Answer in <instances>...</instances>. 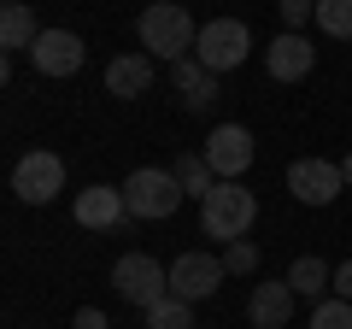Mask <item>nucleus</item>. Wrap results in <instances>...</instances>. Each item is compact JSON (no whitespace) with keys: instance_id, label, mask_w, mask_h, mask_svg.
I'll return each mask as SVG.
<instances>
[{"instance_id":"obj_1","label":"nucleus","mask_w":352,"mask_h":329,"mask_svg":"<svg viewBox=\"0 0 352 329\" xmlns=\"http://www.w3.org/2000/svg\"><path fill=\"white\" fill-rule=\"evenodd\" d=\"M141 47L153 53V59H188L194 53V41H200V24L188 18V6L182 0H153L147 12H141Z\"/></svg>"},{"instance_id":"obj_2","label":"nucleus","mask_w":352,"mask_h":329,"mask_svg":"<svg viewBox=\"0 0 352 329\" xmlns=\"http://www.w3.org/2000/svg\"><path fill=\"white\" fill-rule=\"evenodd\" d=\"M252 217H258V194L241 189V182H217V189L200 200V229H206L212 241H223V247L247 235Z\"/></svg>"},{"instance_id":"obj_3","label":"nucleus","mask_w":352,"mask_h":329,"mask_svg":"<svg viewBox=\"0 0 352 329\" xmlns=\"http://www.w3.org/2000/svg\"><path fill=\"white\" fill-rule=\"evenodd\" d=\"M124 200H129V217H147V224H159V217H170L176 206L188 200V194H182L176 171H164V164H141V171H129Z\"/></svg>"},{"instance_id":"obj_4","label":"nucleus","mask_w":352,"mask_h":329,"mask_svg":"<svg viewBox=\"0 0 352 329\" xmlns=\"http://www.w3.org/2000/svg\"><path fill=\"white\" fill-rule=\"evenodd\" d=\"M247 53H252V30L241 24V18H212V24H200L194 59H200L212 76H223V71H235V65H247Z\"/></svg>"},{"instance_id":"obj_5","label":"nucleus","mask_w":352,"mask_h":329,"mask_svg":"<svg viewBox=\"0 0 352 329\" xmlns=\"http://www.w3.org/2000/svg\"><path fill=\"white\" fill-rule=\"evenodd\" d=\"M112 288L124 294L135 312H147V306H159L164 294H170V270H164L159 259H147V253H124L112 265Z\"/></svg>"},{"instance_id":"obj_6","label":"nucleus","mask_w":352,"mask_h":329,"mask_svg":"<svg viewBox=\"0 0 352 329\" xmlns=\"http://www.w3.org/2000/svg\"><path fill=\"white\" fill-rule=\"evenodd\" d=\"M59 189H65V159L59 153H24L12 164V194L24 206H53Z\"/></svg>"},{"instance_id":"obj_7","label":"nucleus","mask_w":352,"mask_h":329,"mask_svg":"<svg viewBox=\"0 0 352 329\" xmlns=\"http://www.w3.org/2000/svg\"><path fill=\"white\" fill-rule=\"evenodd\" d=\"M200 153H206V164L217 171V182H241L252 171V153H258V147H252V129L247 124H217L212 136H206Z\"/></svg>"},{"instance_id":"obj_8","label":"nucleus","mask_w":352,"mask_h":329,"mask_svg":"<svg viewBox=\"0 0 352 329\" xmlns=\"http://www.w3.org/2000/svg\"><path fill=\"white\" fill-rule=\"evenodd\" d=\"M340 189H346V177H340V164H329V159H294L288 164V194L300 206H335Z\"/></svg>"},{"instance_id":"obj_9","label":"nucleus","mask_w":352,"mask_h":329,"mask_svg":"<svg viewBox=\"0 0 352 329\" xmlns=\"http://www.w3.org/2000/svg\"><path fill=\"white\" fill-rule=\"evenodd\" d=\"M223 259H212V253H176V265H170V294L176 300H206V294H217L223 288Z\"/></svg>"},{"instance_id":"obj_10","label":"nucleus","mask_w":352,"mask_h":329,"mask_svg":"<svg viewBox=\"0 0 352 329\" xmlns=\"http://www.w3.org/2000/svg\"><path fill=\"white\" fill-rule=\"evenodd\" d=\"M311 65H317V41L305 36V30H282V36L270 41V53H264L270 83H300V76H311Z\"/></svg>"},{"instance_id":"obj_11","label":"nucleus","mask_w":352,"mask_h":329,"mask_svg":"<svg viewBox=\"0 0 352 329\" xmlns=\"http://www.w3.org/2000/svg\"><path fill=\"white\" fill-rule=\"evenodd\" d=\"M30 59H36L41 76H76V71H82V59H88V47H82L76 30H41L36 47H30Z\"/></svg>"},{"instance_id":"obj_12","label":"nucleus","mask_w":352,"mask_h":329,"mask_svg":"<svg viewBox=\"0 0 352 329\" xmlns=\"http://www.w3.org/2000/svg\"><path fill=\"white\" fill-rule=\"evenodd\" d=\"M76 224H82V229H124L129 224L124 189H112V182H88V189L76 194Z\"/></svg>"},{"instance_id":"obj_13","label":"nucleus","mask_w":352,"mask_h":329,"mask_svg":"<svg viewBox=\"0 0 352 329\" xmlns=\"http://www.w3.org/2000/svg\"><path fill=\"white\" fill-rule=\"evenodd\" d=\"M294 300L300 294L288 288V282H252V294H247V323L252 329H282L294 317Z\"/></svg>"},{"instance_id":"obj_14","label":"nucleus","mask_w":352,"mask_h":329,"mask_svg":"<svg viewBox=\"0 0 352 329\" xmlns=\"http://www.w3.org/2000/svg\"><path fill=\"white\" fill-rule=\"evenodd\" d=\"M153 89V53H118L112 65H106V94H118V100H135V94Z\"/></svg>"},{"instance_id":"obj_15","label":"nucleus","mask_w":352,"mask_h":329,"mask_svg":"<svg viewBox=\"0 0 352 329\" xmlns=\"http://www.w3.org/2000/svg\"><path fill=\"white\" fill-rule=\"evenodd\" d=\"M170 83H176V94H182V106H188V112H206V106L217 100V76L206 71V65L194 59V53L170 65Z\"/></svg>"},{"instance_id":"obj_16","label":"nucleus","mask_w":352,"mask_h":329,"mask_svg":"<svg viewBox=\"0 0 352 329\" xmlns=\"http://www.w3.org/2000/svg\"><path fill=\"white\" fill-rule=\"evenodd\" d=\"M282 282H288L294 294H305V300L317 306V300H329V288H335V265H323L317 253H300V259L288 265V277H282Z\"/></svg>"},{"instance_id":"obj_17","label":"nucleus","mask_w":352,"mask_h":329,"mask_svg":"<svg viewBox=\"0 0 352 329\" xmlns=\"http://www.w3.org/2000/svg\"><path fill=\"white\" fill-rule=\"evenodd\" d=\"M36 12H30L24 0H6V12H0V41H6V53H30L36 47Z\"/></svg>"},{"instance_id":"obj_18","label":"nucleus","mask_w":352,"mask_h":329,"mask_svg":"<svg viewBox=\"0 0 352 329\" xmlns=\"http://www.w3.org/2000/svg\"><path fill=\"white\" fill-rule=\"evenodd\" d=\"M176 182H182V194H194V200H206V194L217 189V171L206 164V153H176Z\"/></svg>"},{"instance_id":"obj_19","label":"nucleus","mask_w":352,"mask_h":329,"mask_svg":"<svg viewBox=\"0 0 352 329\" xmlns=\"http://www.w3.org/2000/svg\"><path fill=\"white\" fill-rule=\"evenodd\" d=\"M141 323H147V329H194V306L176 300V294H164L159 306H147V312H141Z\"/></svg>"},{"instance_id":"obj_20","label":"nucleus","mask_w":352,"mask_h":329,"mask_svg":"<svg viewBox=\"0 0 352 329\" xmlns=\"http://www.w3.org/2000/svg\"><path fill=\"white\" fill-rule=\"evenodd\" d=\"M317 30L335 41H352V0H317Z\"/></svg>"},{"instance_id":"obj_21","label":"nucleus","mask_w":352,"mask_h":329,"mask_svg":"<svg viewBox=\"0 0 352 329\" xmlns=\"http://www.w3.org/2000/svg\"><path fill=\"white\" fill-rule=\"evenodd\" d=\"M311 329H352V300L329 294V300L311 306Z\"/></svg>"},{"instance_id":"obj_22","label":"nucleus","mask_w":352,"mask_h":329,"mask_svg":"<svg viewBox=\"0 0 352 329\" xmlns=\"http://www.w3.org/2000/svg\"><path fill=\"white\" fill-rule=\"evenodd\" d=\"M223 270H229V277H252V270H258V247H252L247 235L229 241V247H223Z\"/></svg>"},{"instance_id":"obj_23","label":"nucleus","mask_w":352,"mask_h":329,"mask_svg":"<svg viewBox=\"0 0 352 329\" xmlns=\"http://www.w3.org/2000/svg\"><path fill=\"white\" fill-rule=\"evenodd\" d=\"M276 6H282V24L288 30H305L317 18V0H276Z\"/></svg>"},{"instance_id":"obj_24","label":"nucleus","mask_w":352,"mask_h":329,"mask_svg":"<svg viewBox=\"0 0 352 329\" xmlns=\"http://www.w3.org/2000/svg\"><path fill=\"white\" fill-rule=\"evenodd\" d=\"M71 329H112V323H106V312H100V306H82V312L71 317Z\"/></svg>"},{"instance_id":"obj_25","label":"nucleus","mask_w":352,"mask_h":329,"mask_svg":"<svg viewBox=\"0 0 352 329\" xmlns=\"http://www.w3.org/2000/svg\"><path fill=\"white\" fill-rule=\"evenodd\" d=\"M335 294H340V300H352V259H346V265H335Z\"/></svg>"},{"instance_id":"obj_26","label":"nucleus","mask_w":352,"mask_h":329,"mask_svg":"<svg viewBox=\"0 0 352 329\" xmlns=\"http://www.w3.org/2000/svg\"><path fill=\"white\" fill-rule=\"evenodd\" d=\"M340 177H346V189H352V153H346V159H340Z\"/></svg>"}]
</instances>
